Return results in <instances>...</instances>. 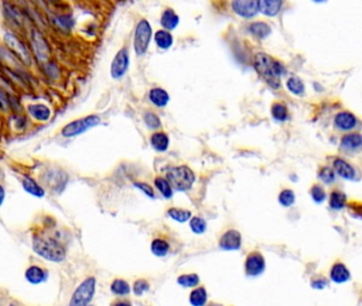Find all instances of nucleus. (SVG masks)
Instances as JSON below:
<instances>
[{"label": "nucleus", "instance_id": "f257e3e1", "mask_svg": "<svg viewBox=\"0 0 362 306\" xmlns=\"http://www.w3.org/2000/svg\"><path fill=\"white\" fill-rule=\"evenodd\" d=\"M254 67L257 74L273 88L280 86V77L285 73L284 66L271 56L259 52L254 58Z\"/></svg>", "mask_w": 362, "mask_h": 306}, {"label": "nucleus", "instance_id": "f03ea898", "mask_svg": "<svg viewBox=\"0 0 362 306\" xmlns=\"http://www.w3.org/2000/svg\"><path fill=\"white\" fill-rule=\"evenodd\" d=\"M33 250L40 256L56 263L64 260L66 255L65 249L60 242L50 237L35 236L33 238Z\"/></svg>", "mask_w": 362, "mask_h": 306}, {"label": "nucleus", "instance_id": "7ed1b4c3", "mask_svg": "<svg viewBox=\"0 0 362 306\" xmlns=\"http://www.w3.org/2000/svg\"><path fill=\"white\" fill-rule=\"evenodd\" d=\"M167 180L174 190L185 192L192 188L196 181L195 174L187 166L171 168L167 173Z\"/></svg>", "mask_w": 362, "mask_h": 306}, {"label": "nucleus", "instance_id": "20e7f679", "mask_svg": "<svg viewBox=\"0 0 362 306\" xmlns=\"http://www.w3.org/2000/svg\"><path fill=\"white\" fill-rule=\"evenodd\" d=\"M152 39V28L147 20H141L135 29L134 50L136 55L141 57L147 52Z\"/></svg>", "mask_w": 362, "mask_h": 306}, {"label": "nucleus", "instance_id": "39448f33", "mask_svg": "<svg viewBox=\"0 0 362 306\" xmlns=\"http://www.w3.org/2000/svg\"><path fill=\"white\" fill-rule=\"evenodd\" d=\"M99 123H100V117L97 115H89L65 125L62 130V135L65 137H75L90 128L96 127Z\"/></svg>", "mask_w": 362, "mask_h": 306}, {"label": "nucleus", "instance_id": "423d86ee", "mask_svg": "<svg viewBox=\"0 0 362 306\" xmlns=\"http://www.w3.org/2000/svg\"><path fill=\"white\" fill-rule=\"evenodd\" d=\"M96 280L95 277H88L81 284L72 294L70 301L71 306H85L90 303L95 295Z\"/></svg>", "mask_w": 362, "mask_h": 306}, {"label": "nucleus", "instance_id": "0eeeda50", "mask_svg": "<svg viewBox=\"0 0 362 306\" xmlns=\"http://www.w3.org/2000/svg\"><path fill=\"white\" fill-rule=\"evenodd\" d=\"M5 43L7 45L8 49H10L13 53H15V56L20 59L22 62H24L26 65H30L31 64V56L28 51V49L26 48L25 45L23 44L22 41H20V39L16 38L14 34L7 32L5 34Z\"/></svg>", "mask_w": 362, "mask_h": 306}, {"label": "nucleus", "instance_id": "6e6552de", "mask_svg": "<svg viewBox=\"0 0 362 306\" xmlns=\"http://www.w3.org/2000/svg\"><path fill=\"white\" fill-rule=\"evenodd\" d=\"M31 44L35 53V57L42 63H46L50 58V48L47 41L45 40L43 34L36 29L32 30L31 33Z\"/></svg>", "mask_w": 362, "mask_h": 306}, {"label": "nucleus", "instance_id": "1a4fd4ad", "mask_svg": "<svg viewBox=\"0 0 362 306\" xmlns=\"http://www.w3.org/2000/svg\"><path fill=\"white\" fill-rule=\"evenodd\" d=\"M130 65V55L129 50L122 48L116 53V56L112 62L111 65V75L114 79L122 78L126 71L129 69Z\"/></svg>", "mask_w": 362, "mask_h": 306}, {"label": "nucleus", "instance_id": "9d476101", "mask_svg": "<svg viewBox=\"0 0 362 306\" xmlns=\"http://www.w3.org/2000/svg\"><path fill=\"white\" fill-rule=\"evenodd\" d=\"M233 10L243 19H251L258 11L257 0H233Z\"/></svg>", "mask_w": 362, "mask_h": 306}, {"label": "nucleus", "instance_id": "9b49d317", "mask_svg": "<svg viewBox=\"0 0 362 306\" xmlns=\"http://www.w3.org/2000/svg\"><path fill=\"white\" fill-rule=\"evenodd\" d=\"M266 267L265 258L259 252H252L246 260V272L248 275L256 276L264 272Z\"/></svg>", "mask_w": 362, "mask_h": 306}, {"label": "nucleus", "instance_id": "f8f14e48", "mask_svg": "<svg viewBox=\"0 0 362 306\" xmlns=\"http://www.w3.org/2000/svg\"><path fill=\"white\" fill-rule=\"evenodd\" d=\"M220 248L223 250L233 251L238 250L241 247V235L236 230H229L225 232L220 239Z\"/></svg>", "mask_w": 362, "mask_h": 306}, {"label": "nucleus", "instance_id": "ddd939ff", "mask_svg": "<svg viewBox=\"0 0 362 306\" xmlns=\"http://www.w3.org/2000/svg\"><path fill=\"white\" fill-rule=\"evenodd\" d=\"M357 124V118L354 114L349 112H341L334 118V125L343 131L354 129Z\"/></svg>", "mask_w": 362, "mask_h": 306}, {"label": "nucleus", "instance_id": "4468645a", "mask_svg": "<svg viewBox=\"0 0 362 306\" xmlns=\"http://www.w3.org/2000/svg\"><path fill=\"white\" fill-rule=\"evenodd\" d=\"M3 6H4V13L7 19L11 23H13L15 26L21 27L24 22V16L22 12L18 10V8L12 3L8 2V0H4Z\"/></svg>", "mask_w": 362, "mask_h": 306}, {"label": "nucleus", "instance_id": "2eb2a0df", "mask_svg": "<svg viewBox=\"0 0 362 306\" xmlns=\"http://www.w3.org/2000/svg\"><path fill=\"white\" fill-rule=\"evenodd\" d=\"M258 10L267 16H275L282 9L283 0H257Z\"/></svg>", "mask_w": 362, "mask_h": 306}, {"label": "nucleus", "instance_id": "dca6fc26", "mask_svg": "<svg viewBox=\"0 0 362 306\" xmlns=\"http://www.w3.org/2000/svg\"><path fill=\"white\" fill-rule=\"evenodd\" d=\"M333 168L341 178L345 180H352L355 178V169L350 166L346 161L342 159H336L333 161Z\"/></svg>", "mask_w": 362, "mask_h": 306}, {"label": "nucleus", "instance_id": "f3484780", "mask_svg": "<svg viewBox=\"0 0 362 306\" xmlns=\"http://www.w3.org/2000/svg\"><path fill=\"white\" fill-rule=\"evenodd\" d=\"M179 24V17L178 15L172 10V9H166L162 12L160 17V25L164 27L165 30L171 31L174 30Z\"/></svg>", "mask_w": 362, "mask_h": 306}, {"label": "nucleus", "instance_id": "a211bd4d", "mask_svg": "<svg viewBox=\"0 0 362 306\" xmlns=\"http://www.w3.org/2000/svg\"><path fill=\"white\" fill-rule=\"evenodd\" d=\"M350 277L348 269L344 264H334L330 270V278L334 283H344L347 282Z\"/></svg>", "mask_w": 362, "mask_h": 306}, {"label": "nucleus", "instance_id": "6ab92c4d", "mask_svg": "<svg viewBox=\"0 0 362 306\" xmlns=\"http://www.w3.org/2000/svg\"><path fill=\"white\" fill-rule=\"evenodd\" d=\"M149 99L154 105H156L158 107H162L168 104L170 97L165 89H162L160 87H155V88H152L150 91Z\"/></svg>", "mask_w": 362, "mask_h": 306}, {"label": "nucleus", "instance_id": "aec40b11", "mask_svg": "<svg viewBox=\"0 0 362 306\" xmlns=\"http://www.w3.org/2000/svg\"><path fill=\"white\" fill-rule=\"evenodd\" d=\"M28 111L33 118H35L36 120H40V121L48 120L51 115L49 107L47 105L41 104V103L30 104L28 107Z\"/></svg>", "mask_w": 362, "mask_h": 306}, {"label": "nucleus", "instance_id": "412c9836", "mask_svg": "<svg viewBox=\"0 0 362 306\" xmlns=\"http://www.w3.org/2000/svg\"><path fill=\"white\" fill-rule=\"evenodd\" d=\"M47 273L44 270L38 266H31L27 269L26 271V278L27 281L31 284H40L46 280Z\"/></svg>", "mask_w": 362, "mask_h": 306}, {"label": "nucleus", "instance_id": "4be33fe9", "mask_svg": "<svg viewBox=\"0 0 362 306\" xmlns=\"http://www.w3.org/2000/svg\"><path fill=\"white\" fill-rule=\"evenodd\" d=\"M154 41L157 47L160 49H169L173 44V37L168 30H159L154 35Z\"/></svg>", "mask_w": 362, "mask_h": 306}, {"label": "nucleus", "instance_id": "5701e85b", "mask_svg": "<svg viewBox=\"0 0 362 306\" xmlns=\"http://www.w3.org/2000/svg\"><path fill=\"white\" fill-rule=\"evenodd\" d=\"M341 145L343 148L348 150H355L362 146V135L354 133L344 135L341 139Z\"/></svg>", "mask_w": 362, "mask_h": 306}, {"label": "nucleus", "instance_id": "b1692460", "mask_svg": "<svg viewBox=\"0 0 362 306\" xmlns=\"http://www.w3.org/2000/svg\"><path fill=\"white\" fill-rule=\"evenodd\" d=\"M151 145L156 151L164 152L168 149L169 138L165 133L162 132L155 133L151 136Z\"/></svg>", "mask_w": 362, "mask_h": 306}, {"label": "nucleus", "instance_id": "393cba45", "mask_svg": "<svg viewBox=\"0 0 362 306\" xmlns=\"http://www.w3.org/2000/svg\"><path fill=\"white\" fill-rule=\"evenodd\" d=\"M169 244L164 240V239H160V238H156L152 241L151 244V251L152 253L154 254L155 256H158V257H161V256H165L168 251H169Z\"/></svg>", "mask_w": 362, "mask_h": 306}, {"label": "nucleus", "instance_id": "a878e982", "mask_svg": "<svg viewBox=\"0 0 362 306\" xmlns=\"http://www.w3.org/2000/svg\"><path fill=\"white\" fill-rule=\"evenodd\" d=\"M23 186L26 192H28L29 194H31L35 197L41 198L45 195V191L31 178H25L23 181Z\"/></svg>", "mask_w": 362, "mask_h": 306}, {"label": "nucleus", "instance_id": "bb28decb", "mask_svg": "<svg viewBox=\"0 0 362 306\" xmlns=\"http://www.w3.org/2000/svg\"><path fill=\"white\" fill-rule=\"evenodd\" d=\"M346 205V196L342 192H332L329 198V206L333 210H342Z\"/></svg>", "mask_w": 362, "mask_h": 306}, {"label": "nucleus", "instance_id": "cd10ccee", "mask_svg": "<svg viewBox=\"0 0 362 306\" xmlns=\"http://www.w3.org/2000/svg\"><path fill=\"white\" fill-rule=\"evenodd\" d=\"M190 303L195 306H202L207 301V292L204 287H199L190 293Z\"/></svg>", "mask_w": 362, "mask_h": 306}, {"label": "nucleus", "instance_id": "c85d7f7f", "mask_svg": "<svg viewBox=\"0 0 362 306\" xmlns=\"http://www.w3.org/2000/svg\"><path fill=\"white\" fill-rule=\"evenodd\" d=\"M250 31L253 35H255V37H257L259 39H264L270 34L271 29H270V27L265 23H255V24L251 25Z\"/></svg>", "mask_w": 362, "mask_h": 306}, {"label": "nucleus", "instance_id": "c756f323", "mask_svg": "<svg viewBox=\"0 0 362 306\" xmlns=\"http://www.w3.org/2000/svg\"><path fill=\"white\" fill-rule=\"evenodd\" d=\"M287 87L292 94L298 95V96L303 95L304 91H305L303 81L297 77H291L290 79H289L287 81Z\"/></svg>", "mask_w": 362, "mask_h": 306}, {"label": "nucleus", "instance_id": "7c9ffc66", "mask_svg": "<svg viewBox=\"0 0 362 306\" xmlns=\"http://www.w3.org/2000/svg\"><path fill=\"white\" fill-rule=\"evenodd\" d=\"M154 184L157 187V190L162 194V196L167 198V199L172 197V186H171L168 180L164 178H156Z\"/></svg>", "mask_w": 362, "mask_h": 306}, {"label": "nucleus", "instance_id": "2f4dec72", "mask_svg": "<svg viewBox=\"0 0 362 306\" xmlns=\"http://www.w3.org/2000/svg\"><path fill=\"white\" fill-rule=\"evenodd\" d=\"M168 214L171 218L177 222H186L190 218H192V213L186 210H182V209L172 208L168 211Z\"/></svg>", "mask_w": 362, "mask_h": 306}, {"label": "nucleus", "instance_id": "473e14b6", "mask_svg": "<svg viewBox=\"0 0 362 306\" xmlns=\"http://www.w3.org/2000/svg\"><path fill=\"white\" fill-rule=\"evenodd\" d=\"M272 116L273 118L275 120H278V121H284L287 119V116H288V110H287V106L283 103H279V102H276L272 105Z\"/></svg>", "mask_w": 362, "mask_h": 306}, {"label": "nucleus", "instance_id": "72a5a7b5", "mask_svg": "<svg viewBox=\"0 0 362 306\" xmlns=\"http://www.w3.org/2000/svg\"><path fill=\"white\" fill-rule=\"evenodd\" d=\"M111 289L117 295H125L130 292V286L124 280H115L111 285Z\"/></svg>", "mask_w": 362, "mask_h": 306}, {"label": "nucleus", "instance_id": "f704fd0d", "mask_svg": "<svg viewBox=\"0 0 362 306\" xmlns=\"http://www.w3.org/2000/svg\"><path fill=\"white\" fill-rule=\"evenodd\" d=\"M199 282H200V278H199V275L196 273L183 274L177 278V283L183 287H195L199 284Z\"/></svg>", "mask_w": 362, "mask_h": 306}, {"label": "nucleus", "instance_id": "c9c22d12", "mask_svg": "<svg viewBox=\"0 0 362 306\" xmlns=\"http://www.w3.org/2000/svg\"><path fill=\"white\" fill-rule=\"evenodd\" d=\"M278 200H279V203L283 206H286V208H288V206H291L295 201L294 193L290 190H285L279 194Z\"/></svg>", "mask_w": 362, "mask_h": 306}, {"label": "nucleus", "instance_id": "e433bc0d", "mask_svg": "<svg viewBox=\"0 0 362 306\" xmlns=\"http://www.w3.org/2000/svg\"><path fill=\"white\" fill-rule=\"evenodd\" d=\"M190 229L196 234H202L206 230V222L200 217H194L190 221Z\"/></svg>", "mask_w": 362, "mask_h": 306}, {"label": "nucleus", "instance_id": "4c0bfd02", "mask_svg": "<svg viewBox=\"0 0 362 306\" xmlns=\"http://www.w3.org/2000/svg\"><path fill=\"white\" fill-rule=\"evenodd\" d=\"M312 199L316 202V203H322L325 199H326V194H325V191L323 190V187L320 185H313L311 191H310Z\"/></svg>", "mask_w": 362, "mask_h": 306}, {"label": "nucleus", "instance_id": "58836bf2", "mask_svg": "<svg viewBox=\"0 0 362 306\" xmlns=\"http://www.w3.org/2000/svg\"><path fill=\"white\" fill-rule=\"evenodd\" d=\"M144 122L150 129H158L161 124L159 117L154 113H147L144 116Z\"/></svg>", "mask_w": 362, "mask_h": 306}, {"label": "nucleus", "instance_id": "ea45409f", "mask_svg": "<svg viewBox=\"0 0 362 306\" xmlns=\"http://www.w3.org/2000/svg\"><path fill=\"white\" fill-rule=\"evenodd\" d=\"M320 179L325 183H332L334 181V170L329 167H323L319 174Z\"/></svg>", "mask_w": 362, "mask_h": 306}, {"label": "nucleus", "instance_id": "a19ab883", "mask_svg": "<svg viewBox=\"0 0 362 306\" xmlns=\"http://www.w3.org/2000/svg\"><path fill=\"white\" fill-rule=\"evenodd\" d=\"M150 288L149 283L146 280H138L134 283V293L136 295H141L142 293L146 292Z\"/></svg>", "mask_w": 362, "mask_h": 306}, {"label": "nucleus", "instance_id": "79ce46f5", "mask_svg": "<svg viewBox=\"0 0 362 306\" xmlns=\"http://www.w3.org/2000/svg\"><path fill=\"white\" fill-rule=\"evenodd\" d=\"M134 185L137 188H139V190L146 194L148 197L154 198V191H153V187H151L149 184L143 183V182H136Z\"/></svg>", "mask_w": 362, "mask_h": 306}, {"label": "nucleus", "instance_id": "37998d69", "mask_svg": "<svg viewBox=\"0 0 362 306\" xmlns=\"http://www.w3.org/2000/svg\"><path fill=\"white\" fill-rule=\"evenodd\" d=\"M348 210L355 217L362 219V203H351L348 205Z\"/></svg>", "mask_w": 362, "mask_h": 306}, {"label": "nucleus", "instance_id": "c03bdc74", "mask_svg": "<svg viewBox=\"0 0 362 306\" xmlns=\"http://www.w3.org/2000/svg\"><path fill=\"white\" fill-rule=\"evenodd\" d=\"M59 25L64 29H69L74 25V21L71 20L70 16H59L58 17Z\"/></svg>", "mask_w": 362, "mask_h": 306}, {"label": "nucleus", "instance_id": "a18cd8bd", "mask_svg": "<svg viewBox=\"0 0 362 306\" xmlns=\"http://www.w3.org/2000/svg\"><path fill=\"white\" fill-rule=\"evenodd\" d=\"M325 286H326V282H325V280L312 282V287L315 288V289H323Z\"/></svg>", "mask_w": 362, "mask_h": 306}, {"label": "nucleus", "instance_id": "49530a36", "mask_svg": "<svg viewBox=\"0 0 362 306\" xmlns=\"http://www.w3.org/2000/svg\"><path fill=\"white\" fill-rule=\"evenodd\" d=\"M314 2H323V0H314Z\"/></svg>", "mask_w": 362, "mask_h": 306}]
</instances>
